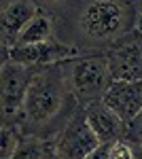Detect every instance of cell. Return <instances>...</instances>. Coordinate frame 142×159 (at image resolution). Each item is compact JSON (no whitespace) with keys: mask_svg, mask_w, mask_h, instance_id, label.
Instances as JSON below:
<instances>
[{"mask_svg":"<svg viewBox=\"0 0 142 159\" xmlns=\"http://www.w3.org/2000/svg\"><path fill=\"white\" fill-rule=\"evenodd\" d=\"M136 30H140V32H142V13H140V17H138V24H136Z\"/></svg>","mask_w":142,"mask_h":159,"instance_id":"obj_18","label":"cell"},{"mask_svg":"<svg viewBox=\"0 0 142 159\" xmlns=\"http://www.w3.org/2000/svg\"><path fill=\"white\" fill-rule=\"evenodd\" d=\"M40 13L34 0H2L0 4V30L4 53L15 47V40L25 25Z\"/></svg>","mask_w":142,"mask_h":159,"instance_id":"obj_8","label":"cell"},{"mask_svg":"<svg viewBox=\"0 0 142 159\" xmlns=\"http://www.w3.org/2000/svg\"><path fill=\"white\" fill-rule=\"evenodd\" d=\"M125 138L130 140L134 147H142V110L127 123V132H125Z\"/></svg>","mask_w":142,"mask_h":159,"instance_id":"obj_14","label":"cell"},{"mask_svg":"<svg viewBox=\"0 0 142 159\" xmlns=\"http://www.w3.org/2000/svg\"><path fill=\"white\" fill-rule=\"evenodd\" d=\"M81 53L83 51L76 45L66 43V40L55 36L51 40H45V43H36V45L13 47L11 51H7V57L38 70V68H49V66H57V64H64V61H70Z\"/></svg>","mask_w":142,"mask_h":159,"instance_id":"obj_7","label":"cell"},{"mask_svg":"<svg viewBox=\"0 0 142 159\" xmlns=\"http://www.w3.org/2000/svg\"><path fill=\"white\" fill-rule=\"evenodd\" d=\"M102 102L110 110H115L125 123H130L142 110V83L112 81V85L108 87Z\"/></svg>","mask_w":142,"mask_h":159,"instance_id":"obj_10","label":"cell"},{"mask_svg":"<svg viewBox=\"0 0 142 159\" xmlns=\"http://www.w3.org/2000/svg\"><path fill=\"white\" fill-rule=\"evenodd\" d=\"M108 157L110 159H136V147L127 138H121L117 142L108 144Z\"/></svg>","mask_w":142,"mask_h":159,"instance_id":"obj_13","label":"cell"},{"mask_svg":"<svg viewBox=\"0 0 142 159\" xmlns=\"http://www.w3.org/2000/svg\"><path fill=\"white\" fill-rule=\"evenodd\" d=\"M34 76L36 68L4 57L2 68H0V106H2L4 123H17V125L21 123L24 102Z\"/></svg>","mask_w":142,"mask_h":159,"instance_id":"obj_4","label":"cell"},{"mask_svg":"<svg viewBox=\"0 0 142 159\" xmlns=\"http://www.w3.org/2000/svg\"><path fill=\"white\" fill-rule=\"evenodd\" d=\"M70 87L81 106L100 102L112 85V72L104 51H87L66 61Z\"/></svg>","mask_w":142,"mask_h":159,"instance_id":"obj_3","label":"cell"},{"mask_svg":"<svg viewBox=\"0 0 142 159\" xmlns=\"http://www.w3.org/2000/svg\"><path fill=\"white\" fill-rule=\"evenodd\" d=\"M24 138H25V134L21 132V127L17 123H2V134H0L2 159H13V155L17 153V148H19Z\"/></svg>","mask_w":142,"mask_h":159,"instance_id":"obj_12","label":"cell"},{"mask_svg":"<svg viewBox=\"0 0 142 159\" xmlns=\"http://www.w3.org/2000/svg\"><path fill=\"white\" fill-rule=\"evenodd\" d=\"M85 117L91 125V129L95 132V136L100 138L102 144H112L121 138H125V132H127V123L119 117L115 110H110L100 100V102H91L83 106Z\"/></svg>","mask_w":142,"mask_h":159,"instance_id":"obj_9","label":"cell"},{"mask_svg":"<svg viewBox=\"0 0 142 159\" xmlns=\"http://www.w3.org/2000/svg\"><path fill=\"white\" fill-rule=\"evenodd\" d=\"M43 4H47V7H51V9H59V7H64L66 2L70 4V2H74V0H40Z\"/></svg>","mask_w":142,"mask_h":159,"instance_id":"obj_16","label":"cell"},{"mask_svg":"<svg viewBox=\"0 0 142 159\" xmlns=\"http://www.w3.org/2000/svg\"><path fill=\"white\" fill-rule=\"evenodd\" d=\"M55 38V24L53 17H49L47 13H38L30 24L21 30V34L15 40V47H24V45H36V43H45Z\"/></svg>","mask_w":142,"mask_h":159,"instance_id":"obj_11","label":"cell"},{"mask_svg":"<svg viewBox=\"0 0 142 159\" xmlns=\"http://www.w3.org/2000/svg\"><path fill=\"white\" fill-rule=\"evenodd\" d=\"M87 159H110L108 157V144H102V147L98 148V151H94Z\"/></svg>","mask_w":142,"mask_h":159,"instance_id":"obj_15","label":"cell"},{"mask_svg":"<svg viewBox=\"0 0 142 159\" xmlns=\"http://www.w3.org/2000/svg\"><path fill=\"white\" fill-rule=\"evenodd\" d=\"M142 0H83L74 19V38L79 49H106L115 40L136 30L140 13L136 4Z\"/></svg>","mask_w":142,"mask_h":159,"instance_id":"obj_2","label":"cell"},{"mask_svg":"<svg viewBox=\"0 0 142 159\" xmlns=\"http://www.w3.org/2000/svg\"><path fill=\"white\" fill-rule=\"evenodd\" d=\"M136 159H142V147H136Z\"/></svg>","mask_w":142,"mask_h":159,"instance_id":"obj_17","label":"cell"},{"mask_svg":"<svg viewBox=\"0 0 142 159\" xmlns=\"http://www.w3.org/2000/svg\"><path fill=\"white\" fill-rule=\"evenodd\" d=\"M102 147L91 125L85 117L83 106L70 117L57 136H53V148L57 159H87L94 151Z\"/></svg>","mask_w":142,"mask_h":159,"instance_id":"obj_5","label":"cell"},{"mask_svg":"<svg viewBox=\"0 0 142 159\" xmlns=\"http://www.w3.org/2000/svg\"><path fill=\"white\" fill-rule=\"evenodd\" d=\"M79 108L81 104L70 87L66 61L49 68H38L25 96L19 127L25 136H57V132Z\"/></svg>","mask_w":142,"mask_h":159,"instance_id":"obj_1","label":"cell"},{"mask_svg":"<svg viewBox=\"0 0 142 159\" xmlns=\"http://www.w3.org/2000/svg\"><path fill=\"white\" fill-rule=\"evenodd\" d=\"M115 81L142 83V32L131 30L104 49Z\"/></svg>","mask_w":142,"mask_h":159,"instance_id":"obj_6","label":"cell"}]
</instances>
